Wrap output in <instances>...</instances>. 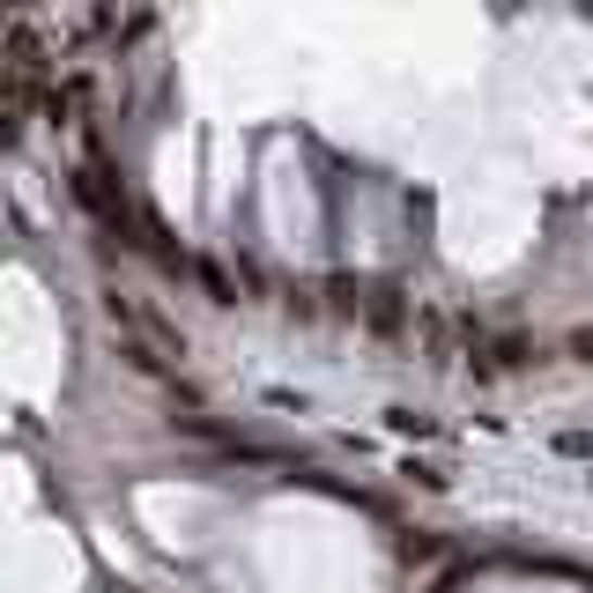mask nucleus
<instances>
[{
	"instance_id": "nucleus-5",
	"label": "nucleus",
	"mask_w": 593,
	"mask_h": 593,
	"mask_svg": "<svg viewBox=\"0 0 593 593\" xmlns=\"http://www.w3.org/2000/svg\"><path fill=\"white\" fill-rule=\"evenodd\" d=\"M393 556H401V564H430V556H438V542L416 527V534H401V542H393Z\"/></svg>"
},
{
	"instance_id": "nucleus-10",
	"label": "nucleus",
	"mask_w": 593,
	"mask_h": 593,
	"mask_svg": "<svg viewBox=\"0 0 593 593\" xmlns=\"http://www.w3.org/2000/svg\"><path fill=\"white\" fill-rule=\"evenodd\" d=\"M556 445H564V453H571V460H593V438H586V430H564V438H556Z\"/></svg>"
},
{
	"instance_id": "nucleus-3",
	"label": "nucleus",
	"mask_w": 593,
	"mask_h": 593,
	"mask_svg": "<svg viewBox=\"0 0 593 593\" xmlns=\"http://www.w3.org/2000/svg\"><path fill=\"white\" fill-rule=\"evenodd\" d=\"M424 349H430V364H438V371L453 364V341H445V319H438V312H424Z\"/></svg>"
},
{
	"instance_id": "nucleus-7",
	"label": "nucleus",
	"mask_w": 593,
	"mask_h": 593,
	"mask_svg": "<svg viewBox=\"0 0 593 593\" xmlns=\"http://www.w3.org/2000/svg\"><path fill=\"white\" fill-rule=\"evenodd\" d=\"M490 356H497L505 371H519V364H527V335H497V341H490Z\"/></svg>"
},
{
	"instance_id": "nucleus-4",
	"label": "nucleus",
	"mask_w": 593,
	"mask_h": 593,
	"mask_svg": "<svg viewBox=\"0 0 593 593\" xmlns=\"http://www.w3.org/2000/svg\"><path fill=\"white\" fill-rule=\"evenodd\" d=\"M327 296H335V312H341V319H356V312H364V304H371V296L356 290V282H349V275H335V282H327Z\"/></svg>"
},
{
	"instance_id": "nucleus-11",
	"label": "nucleus",
	"mask_w": 593,
	"mask_h": 593,
	"mask_svg": "<svg viewBox=\"0 0 593 593\" xmlns=\"http://www.w3.org/2000/svg\"><path fill=\"white\" fill-rule=\"evenodd\" d=\"M571 356H579V364L593 371V327H579V335H571Z\"/></svg>"
},
{
	"instance_id": "nucleus-6",
	"label": "nucleus",
	"mask_w": 593,
	"mask_h": 593,
	"mask_svg": "<svg viewBox=\"0 0 593 593\" xmlns=\"http://www.w3.org/2000/svg\"><path fill=\"white\" fill-rule=\"evenodd\" d=\"M201 290H209L215 304H238V290H230V275H223L215 260H201Z\"/></svg>"
},
{
	"instance_id": "nucleus-1",
	"label": "nucleus",
	"mask_w": 593,
	"mask_h": 593,
	"mask_svg": "<svg viewBox=\"0 0 593 593\" xmlns=\"http://www.w3.org/2000/svg\"><path fill=\"white\" fill-rule=\"evenodd\" d=\"M364 319H371V335H379V341H393L401 327H408V296L393 290V282H379V290H371V304H364Z\"/></svg>"
},
{
	"instance_id": "nucleus-8",
	"label": "nucleus",
	"mask_w": 593,
	"mask_h": 593,
	"mask_svg": "<svg viewBox=\"0 0 593 593\" xmlns=\"http://www.w3.org/2000/svg\"><path fill=\"white\" fill-rule=\"evenodd\" d=\"M386 424L401 430V438H430V430H438L430 416H416V408H386Z\"/></svg>"
},
{
	"instance_id": "nucleus-9",
	"label": "nucleus",
	"mask_w": 593,
	"mask_h": 593,
	"mask_svg": "<svg viewBox=\"0 0 593 593\" xmlns=\"http://www.w3.org/2000/svg\"><path fill=\"white\" fill-rule=\"evenodd\" d=\"M401 475H416V482H424V490H445V482H453V475H445V467H430V460H408V467H401Z\"/></svg>"
},
{
	"instance_id": "nucleus-2",
	"label": "nucleus",
	"mask_w": 593,
	"mask_h": 593,
	"mask_svg": "<svg viewBox=\"0 0 593 593\" xmlns=\"http://www.w3.org/2000/svg\"><path fill=\"white\" fill-rule=\"evenodd\" d=\"M119 356H127V364L141 371V379H156V371H164V356H156V349H149L141 335H127V341H119Z\"/></svg>"
}]
</instances>
